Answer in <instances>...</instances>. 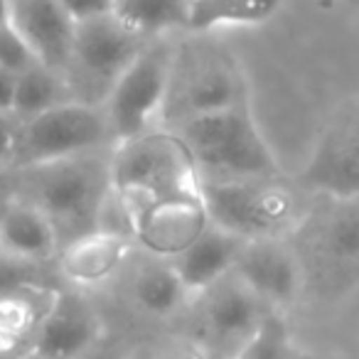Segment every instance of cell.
<instances>
[{
    "label": "cell",
    "instance_id": "52a82bcc",
    "mask_svg": "<svg viewBox=\"0 0 359 359\" xmlns=\"http://www.w3.org/2000/svg\"><path fill=\"white\" fill-rule=\"evenodd\" d=\"M109 143L114 145V133L104 106L72 99L22 121L20 148L13 168L99 153Z\"/></svg>",
    "mask_w": 359,
    "mask_h": 359
},
{
    "label": "cell",
    "instance_id": "4fadbf2b",
    "mask_svg": "<svg viewBox=\"0 0 359 359\" xmlns=\"http://www.w3.org/2000/svg\"><path fill=\"white\" fill-rule=\"evenodd\" d=\"M195 300L202 303V323L207 337L231 349V354L269 313L264 300L239 278L236 271L210 285Z\"/></svg>",
    "mask_w": 359,
    "mask_h": 359
},
{
    "label": "cell",
    "instance_id": "9c48e42d",
    "mask_svg": "<svg viewBox=\"0 0 359 359\" xmlns=\"http://www.w3.org/2000/svg\"><path fill=\"white\" fill-rule=\"evenodd\" d=\"M300 185L332 200H359V104L342 109L325 128Z\"/></svg>",
    "mask_w": 359,
    "mask_h": 359
},
{
    "label": "cell",
    "instance_id": "d6a6232c",
    "mask_svg": "<svg viewBox=\"0 0 359 359\" xmlns=\"http://www.w3.org/2000/svg\"><path fill=\"white\" fill-rule=\"evenodd\" d=\"M13 359H47V357H45V354H40V352H35V349H27V352L18 354V357H13Z\"/></svg>",
    "mask_w": 359,
    "mask_h": 359
},
{
    "label": "cell",
    "instance_id": "cb8c5ba5",
    "mask_svg": "<svg viewBox=\"0 0 359 359\" xmlns=\"http://www.w3.org/2000/svg\"><path fill=\"white\" fill-rule=\"evenodd\" d=\"M229 359H290V337L283 320L266 313L256 330L239 344Z\"/></svg>",
    "mask_w": 359,
    "mask_h": 359
},
{
    "label": "cell",
    "instance_id": "8992f818",
    "mask_svg": "<svg viewBox=\"0 0 359 359\" xmlns=\"http://www.w3.org/2000/svg\"><path fill=\"white\" fill-rule=\"evenodd\" d=\"M172 57L175 45H170L165 37H155L114 81L106 99L101 101L109 116L114 145L148 133L163 121Z\"/></svg>",
    "mask_w": 359,
    "mask_h": 359
},
{
    "label": "cell",
    "instance_id": "44dd1931",
    "mask_svg": "<svg viewBox=\"0 0 359 359\" xmlns=\"http://www.w3.org/2000/svg\"><path fill=\"white\" fill-rule=\"evenodd\" d=\"M283 0H190L187 27L192 35H210L219 27H256L278 13Z\"/></svg>",
    "mask_w": 359,
    "mask_h": 359
},
{
    "label": "cell",
    "instance_id": "ffe728a7",
    "mask_svg": "<svg viewBox=\"0 0 359 359\" xmlns=\"http://www.w3.org/2000/svg\"><path fill=\"white\" fill-rule=\"evenodd\" d=\"M130 298L143 313L155 315V318H168V315H175L177 310H182V305L195 298V295L182 283L172 261L150 256L148 264H143L133 273Z\"/></svg>",
    "mask_w": 359,
    "mask_h": 359
},
{
    "label": "cell",
    "instance_id": "7c38bea8",
    "mask_svg": "<svg viewBox=\"0 0 359 359\" xmlns=\"http://www.w3.org/2000/svg\"><path fill=\"white\" fill-rule=\"evenodd\" d=\"M234 271L266 305H288L303 293L305 266L283 239L246 241Z\"/></svg>",
    "mask_w": 359,
    "mask_h": 359
},
{
    "label": "cell",
    "instance_id": "d6986e66",
    "mask_svg": "<svg viewBox=\"0 0 359 359\" xmlns=\"http://www.w3.org/2000/svg\"><path fill=\"white\" fill-rule=\"evenodd\" d=\"M313 251L332 269L359 266V200H339L313 229Z\"/></svg>",
    "mask_w": 359,
    "mask_h": 359
},
{
    "label": "cell",
    "instance_id": "7402d4cb",
    "mask_svg": "<svg viewBox=\"0 0 359 359\" xmlns=\"http://www.w3.org/2000/svg\"><path fill=\"white\" fill-rule=\"evenodd\" d=\"M72 99H76V96L72 91V84L67 81V74L42 65V62H35L18 74L15 111L13 114L20 121H30Z\"/></svg>",
    "mask_w": 359,
    "mask_h": 359
},
{
    "label": "cell",
    "instance_id": "e0dca14e",
    "mask_svg": "<svg viewBox=\"0 0 359 359\" xmlns=\"http://www.w3.org/2000/svg\"><path fill=\"white\" fill-rule=\"evenodd\" d=\"M60 290L45 285H11L0 290V357L13 359L35 347L37 332Z\"/></svg>",
    "mask_w": 359,
    "mask_h": 359
},
{
    "label": "cell",
    "instance_id": "f1b7e54d",
    "mask_svg": "<svg viewBox=\"0 0 359 359\" xmlns=\"http://www.w3.org/2000/svg\"><path fill=\"white\" fill-rule=\"evenodd\" d=\"M18 197V175L13 165H0V210Z\"/></svg>",
    "mask_w": 359,
    "mask_h": 359
},
{
    "label": "cell",
    "instance_id": "603a6c76",
    "mask_svg": "<svg viewBox=\"0 0 359 359\" xmlns=\"http://www.w3.org/2000/svg\"><path fill=\"white\" fill-rule=\"evenodd\" d=\"M190 0H116L114 15L145 40L165 37L187 27Z\"/></svg>",
    "mask_w": 359,
    "mask_h": 359
},
{
    "label": "cell",
    "instance_id": "7a4b0ae2",
    "mask_svg": "<svg viewBox=\"0 0 359 359\" xmlns=\"http://www.w3.org/2000/svg\"><path fill=\"white\" fill-rule=\"evenodd\" d=\"M109 177L126 224L163 197L202 187L190 145L170 128H153L111 145Z\"/></svg>",
    "mask_w": 359,
    "mask_h": 359
},
{
    "label": "cell",
    "instance_id": "8fae6325",
    "mask_svg": "<svg viewBox=\"0 0 359 359\" xmlns=\"http://www.w3.org/2000/svg\"><path fill=\"white\" fill-rule=\"evenodd\" d=\"M133 249L135 239L128 229L99 226L62 246L57 266L62 278L74 288H101L123 271Z\"/></svg>",
    "mask_w": 359,
    "mask_h": 359
},
{
    "label": "cell",
    "instance_id": "83f0119b",
    "mask_svg": "<svg viewBox=\"0 0 359 359\" xmlns=\"http://www.w3.org/2000/svg\"><path fill=\"white\" fill-rule=\"evenodd\" d=\"M15 94H18V72L0 67V114H13L15 111Z\"/></svg>",
    "mask_w": 359,
    "mask_h": 359
},
{
    "label": "cell",
    "instance_id": "30bf717a",
    "mask_svg": "<svg viewBox=\"0 0 359 359\" xmlns=\"http://www.w3.org/2000/svg\"><path fill=\"white\" fill-rule=\"evenodd\" d=\"M148 42L150 40L138 35L114 13L89 18L76 22L72 67L79 69L91 84H99L101 96L106 99L114 81L128 69L130 62L145 50Z\"/></svg>",
    "mask_w": 359,
    "mask_h": 359
},
{
    "label": "cell",
    "instance_id": "3957f363",
    "mask_svg": "<svg viewBox=\"0 0 359 359\" xmlns=\"http://www.w3.org/2000/svg\"><path fill=\"white\" fill-rule=\"evenodd\" d=\"M175 130L190 145L202 182L269 177L278 170L249 104L195 116Z\"/></svg>",
    "mask_w": 359,
    "mask_h": 359
},
{
    "label": "cell",
    "instance_id": "4dcf8cb0",
    "mask_svg": "<svg viewBox=\"0 0 359 359\" xmlns=\"http://www.w3.org/2000/svg\"><path fill=\"white\" fill-rule=\"evenodd\" d=\"M13 20V0H0V25Z\"/></svg>",
    "mask_w": 359,
    "mask_h": 359
},
{
    "label": "cell",
    "instance_id": "5bb4252c",
    "mask_svg": "<svg viewBox=\"0 0 359 359\" xmlns=\"http://www.w3.org/2000/svg\"><path fill=\"white\" fill-rule=\"evenodd\" d=\"M104 320L79 293L60 290L35 339V352L47 359H79L101 344Z\"/></svg>",
    "mask_w": 359,
    "mask_h": 359
},
{
    "label": "cell",
    "instance_id": "ba28073f",
    "mask_svg": "<svg viewBox=\"0 0 359 359\" xmlns=\"http://www.w3.org/2000/svg\"><path fill=\"white\" fill-rule=\"evenodd\" d=\"M212 224L210 207L200 190L177 192L148 205L128 222L135 246L153 259L175 261Z\"/></svg>",
    "mask_w": 359,
    "mask_h": 359
},
{
    "label": "cell",
    "instance_id": "ac0fdd59",
    "mask_svg": "<svg viewBox=\"0 0 359 359\" xmlns=\"http://www.w3.org/2000/svg\"><path fill=\"white\" fill-rule=\"evenodd\" d=\"M244 244L246 239L217 224H210V229L190 249L182 251L172 261V266L182 278V283L187 285V290L197 298L210 285H215L217 280H222L234 271Z\"/></svg>",
    "mask_w": 359,
    "mask_h": 359
},
{
    "label": "cell",
    "instance_id": "4316f807",
    "mask_svg": "<svg viewBox=\"0 0 359 359\" xmlns=\"http://www.w3.org/2000/svg\"><path fill=\"white\" fill-rule=\"evenodd\" d=\"M62 8L72 15L74 22L89 20V18L109 15L114 13L116 0H60Z\"/></svg>",
    "mask_w": 359,
    "mask_h": 359
},
{
    "label": "cell",
    "instance_id": "836d02e7",
    "mask_svg": "<svg viewBox=\"0 0 359 359\" xmlns=\"http://www.w3.org/2000/svg\"><path fill=\"white\" fill-rule=\"evenodd\" d=\"M13 3H18V0H13Z\"/></svg>",
    "mask_w": 359,
    "mask_h": 359
},
{
    "label": "cell",
    "instance_id": "d4e9b609",
    "mask_svg": "<svg viewBox=\"0 0 359 359\" xmlns=\"http://www.w3.org/2000/svg\"><path fill=\"white\" fill-rule=\"evenodd\" d=\"M35 62H37L35 52L30 50L27 40L15 27V22L11 20L6 25H0V67L20 74V72H25Z\"/></svg>",
    "mask_w": 359,
    "mask_h": 359
},
{
    "label": "cell",
    "instance_id": "6da1fadb",
    "mask_svg": "<svg viewBox=\"0 0 359 359\" xmlns=\"http://www.w3.org/2000/svg\"><path fill=\"white\" fill-rule=\"evenodd\" d=\"M111 153L76 155L52 163L15 168L18 197L37 205L60 231L62 246L104 226L101 217L111 202Z\"/></svg>",
    "mask_w": 359,
    "mask_h": 359
},
{
    "label": "cell",
    "instance_id": "277c9868",
    "mask_svg": "<svg viewBox=\"0 0 359 359\" xmlns=\"http://www.w3.org/2000/svg\"><path fill=\"white\" fill-rule=\"evenodd\" d=\"M244 104V76L229 52L205 40L175 45L168 99L160 123H175V128H180L195 116Z\"/></svg>",
    "mask_w": 359,
    "mask_h": 359
},
{
    "label": "cell",
    "instance_id": "9a60e30c",
    "mask_svg": "<svg viewBox=\"0 0 359 359\" xmlns=\"http://www.w3.org/2000/svg\"><path fill=\"white\" fill-rule=\"evenodd\" d=\"M13 22L35 52L37 62L67 74L74 57L76 22L60 0H18Z\"/></svg>",
    "mask_w": 359,
    "mask_h": 359
},
{
    "label": "cell",
    "instance_id": "5b68a950",
    "mask_svg": "<svg viewBox=\"0 0 359 359\" xmlns=\"http://www.w3.org/2000/svg\"><path fill=\"white\" fill-rule=\"evenodd\" d=\"M212 224L246 241L283 239L298 226V197L276 175L202 182Z\"/></svg>",
    "mask_w": 359,
    "mask_h": 359
},
{
    "label": "cell",
    "instance_id": "2e32d148",
    "mask_svg": "<svg viewBox=\"0 0 359 359\" xmlns=\"http://www.w3.org/2000/svg\"><path fill=\"white\" fill-rule=\"evenodd\" d=\"M60 251V231L37 205L15 197L0 210V256L15 264H47Z\"/></svg>",
    "mask_w": 359,
    "mask_h": 359
},
{
    "label": "cell",
    "instance_id": "484cf974",
    "mask_svg": "<svg viewBox=\"0 0 359 359\" xmlns=\"http://www.w3.org/2000/svg\"><path fill=\"white\" fill-rule=\"evenodd\" d=\"M22 121L15 114H0V165H13L18 158Z\"/></svg>",
    "mask_w": 359,
    "mask_h": 359
},
{
    "label": "cell",
    "instance_id": "f546056e",
    "mask_svg": "<svg viewBox=\"0 0 359 359\" xmlns=\"http://www.w3.org/2000/svg\"><path fill=\"white\" fill-rule=\"evenodd\" d=\"M160 359H207V354L202 352L200 347H182V349H177V352H170Z\"/></svg>",
    "mask_w": 359,
    "mask_h": 359
},
{
    "label": "cell",
    "instance_id": "1f68e13d",
    "mask_svg": "<svg viewBox=\"0 0 359 359\" xmlns=\"http://www.w3.org/2000/svg\"><path fill=\"white\" fill-rule=\"evenodd\" d=\"M79 359H114V354L109 352V349H104L99 344V347H94L91 352H86V354H81Z\"/></svg>",
    "mask_w": 359,
    "mask_h": 359
}]
</instances>
